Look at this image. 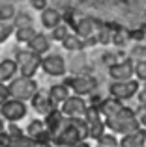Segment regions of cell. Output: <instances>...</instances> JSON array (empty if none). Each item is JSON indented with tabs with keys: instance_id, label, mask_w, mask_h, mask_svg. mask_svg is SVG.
Returning <instances> with one entry per match:
<instances>
[{
	"instance_id": "obj_1",
	"label": "cell",
	"mask_w": 146,
	"mask_h": 147,
	"mask_svg": "<svg viewBox=\"0 0 146 147\" xmlns=\"http://www.w3.org/2000/svg\"><path fill=\"white\" fill-rule=\"evenodd\" d=\"M86 140V123L83 117H64L62 125L51 134V144L56 147H73Z\"/></svg>"
},
{
	"instance_id": "obj_2",
	"label": "cell",
	"mask_w": 146,
	"mask_h": 147,
	"mask_svg": "<svg viewBox=\"0 0 146 147\" xmlns=\"http://www.w3.org/2000/svg\"><path fill=\"white\" fill-rule=\"evenodd\" d=\"M105 127L113 130V134H122V136H126V134H131V132H135V130H139L141 121H139L137 114L131 108L124 106L118 114H114V115H111V117L105 119Z\"/></svg>"
},
{
	"instance_id": "obj_3",
	"label": "cell",
	"mask_w": 146,
	"mask_h": 147,
	"mask_svg": "<svg viewBox=\"0 0 146 147\" xmlns=\"http://www.w3.org/2000/svg\"><path fill=\"white\" fill-rule=\"evenodd\" d=\"M8 90H10V97L17 99V100H32L34 95L38 93V82L34 78H26V76H17L8 84Z\"/></svg>"
},
{
	"instance_id": "obj_4",
	"label": "cell",
	"mask_w": 146,
	"mask_h": 147,
	"mask_svg": "<svg viewBox=\"0 0 146 147\" xmlns=\"http://www.w3.org/2000/svg\"><path fill=\"white\" fill-rule=\"evenodd\" d=\"M15 61H17L21 76H26V78H34V75L41 69V56H38L36 52H32L28 49L17 50L15 52Z\"/></svg>"
},
{
	"instance_id": "obj_5",
	"label": "cell",
	"mask_w": 146,
	"mask_h": 147,
	"mask_svg": "<svg viewBox=\"0 0 146 147\" xmlns=\"http://www.w3.org/2000/svg\"><path fill=\"white\" fill-rule=\"evenodd\" d=\"M84 123H86V138H94L98 140L99 136L105 134V121H103V115L99 114L98 106H92L88 104V110L84 114Z\"/></svg>"
},
{
	"instance_id": "obj_6",
	"label": "cell",
	"mask_w": 146,
	"mask_h": 147,
	"mask_svg": "<svg viewBox=\"0 0 146 147\" xmlns=\"http://www.w3.org/2000/svg\"><path fill=\"white\" fill-rule=\"evenodd\" d=\"M26 114H28L26 102L17 100V99H11V97L0 106V117L6 119V121H10V123H17V121H21V119H25Z\"/></svg>"
},
{
	"instance_id": "obj_7",
	"label": "cell",
	"mask_w": 146,
	"mask_h": 147,
	"mask_svg": "<svg viewBox=\"0 0 146 147\" xmlns=\"http://www.w3.org/2000/svg\"><path fill=\"white\" fill-rule=\"evenodd\" d=\"M111 91V97L118 99V100H129L133 99L135 95H139L141 91V84L137 80H128V82H113L109 88Z\"/></svg>"
},
{
	"instance_id": "obj_8",
	"label": "cell",
	"mask_w": 146,
	"mask_h": 147,
	"mask_svg": "<svg viewBox=\"0 0 146 147\" xmlns=\"http://www.w3.org/2000/svg\"><path fill=\"white\" fill-rule=\"evenodd\" d=\"M41 69L49 76H64L68 71L66 60L60 54H47V56H43L41 58Z\"/></svg>"
},
{
	"instance_id": "obj_9",
	"label": "cell",
	"mask_w": 146,
	"mask_h": 147,
	"mask_svg": "<svg viewBox=\"0 0 146 147\" xmlns=\"http://www.w3.org/2000/svg\"><path fill=\"white\" fill-rule=\"evenodd\" d=\"M86 110L88 102L84 100V97H77V95H70V99L60 106V112L66 117H84Z\"/></svg>"
},
{
	"instance_id": "obj_10",
	"label": "cell",
	"mask_w": 146,
	"mask_h": 147,
	"mask_svg": "<svg viewBox=\"0 0 146 147\" xmlns=\"http://www.w3.org/2000/svg\"><path fill=\"white\" fill-rule=\"evenodd\" d=\"M64 84L70 88V91H73V95H77V97L90 95L96 88L94 80L88 78V76H70V78H66Z\"/></svg>"
},
{
	"instance_id": "obj_11",
	"label": "cell",
	"mask_w": 146,
	"mask_h": 147,
	"mask_svg": "<svg viewBox=\"0 0 146 147\" xmlns=\"http://www.w3.org/2000/svg\"><path fill=\"white\" fill-rule=\"evenodd\" d=\"M133 69H135L133 61H118V63L111 65L109 75L114 78V82H128V80H133V73H135Z\"/></svg>"
},
{
	"instance_id": "obj_12",
	"label": "cell",
	"mask_w": 146,
	"mask_h": 147,
	"mask_svg": "<svg viewBox=\"0 0 146 147\" xmlns=\"http://www.w3.org/2000/svg\"><path fill=\"white\" fill-rule=\"evenodd\" d=\"M26 136L32 138V140L38 142H51V132L47 130V125H45V119H32L26 127Z\"/></svg>"
},
{
	"instance_id": "obj_13",
	"label": "cell",
	"mask_w": 146,
	"mask_h": 147,
	"mask_svg": "<svg viewBox=\"0 0 146 147\" xmlns=\"http://www.w3.org/2000/svg\"><path fill=\"white\" fill-rule=\"evenodd\" d=\"M26 45H28V50L36 52L38 56H43V54H47L49 50H51V37L41 34V32H38Z\"/></svg>"
},
{
	"instance_id": "obj_14",
	"label": "cell",
	"mask_w": 146,
	"mask_h": 147,
	"mask_svg": "<svg viewBox=\"0 0 146 147\" xmlns=\"http://www.w3.org/2000/svg\"><path fill=\"white\" fill-rule=\"evenodd\" d=\"M30 102H32V108H34V110H36L40 115H43V117H47L53 110H58V108H55V104L51 102L49 95H43L41 91H38Z\"/></svg>"
},
{
	"instance_id": "obj_15",
	"label": "cell",
	"mask_w": 146,
	"mask_h": 147,
	"mask_svg": "<svg viewBox=\"0 0 146 147\" xmlns=\"http://www.w3.org/2000/svg\"><path fill=\"white\" fill-rule=\"evenodd\" d=\"M144 145H146V129H143V127L131 134L122 136V140L118 142V147H144Z\"/></svg>"
},
{
	"instance_id": "obj_16",
	"label": "cell",
	"mask_w": 146,
	"mask_h": 147,
	"mask_svg": "<svg viewBox=\"0 0 146 147\" xmlns=\"http://www.w3.org/2000/svg\"><path fill=\"white\" fill-rule=\"evenodd\" d=\"M47 95H49V99H51V102L55 104V108H58L70 99L71 91L66 84H55V86H51V90H49Z\"/></svg>"
},
{
	"instance_id": "obj_17",
	"label": "cell",
	"mask_w": 146,
	"mask_h": 147,
	"mask_svg": "<svg viewBox=\"0 0 146 147\" xmlns=\"http://www.w3.org/2000/svg\"><path fill=\"white\" fill-rule=\"evenodd\" d=\"M75 32L77 36L81 37V39L88 41L92 39V37H96V34H98V30H96V21H92V19H81L79 22H77L75 26Z\"/></svg>"
},
{
	"instance_id": "obj_18",
	"label": "cell",
	"mask_w": 146,
	"mask_h": 147,
	"mask_svg": "<svg viewBox=\"0 0 146 147\" xmlns=\"http://www.w3.org/2000/svg\"><path fill=\"white\" fill-rule=\"evenodd\" d=\"M124 108V104H122V100H118V99H114V97H109V99H103L101 102L98 104V110H99V114L103 115V117H111V115H114V114H118V112Z\"/></svg>"
},
{
	"instance_id": "obj_19",
	"label": "cell",
	"mask_w": 146,
	"mask_h": 147,
	"mask_svg": "<svg viewBox=\"0 0 146 147\" xmlns=\"http://www.w3.org/2000/svg\"><path fill=\"white\" fill-rule=\"evenodd\" d=\"M40 21H41V24H43V28L55 30L56 26L62 24V15H60L58 9H55V7H47V9L41 11Z\"/></svg>"
},
{
	"instance_id": "obj_20",
	"label": "cell",
	"mask_w": 146,
	"mask_h": 147,
	"mask_svg": "<svg viewBox=\"0 0 146 147\" xmlns=\"http://www.w3.org/2000/svg\"><path fill=\"white\" fill-rule=\"evenodd\" d=\"M19 67H17V61L15 60H2L0 61V82L6 84V82H11L17 75Z\"/></svg>"
},
{
	"instance_id": "obj_21",
	"label": "cell",
	"mask_w": 146,
	"mask_h": 147,
	"mask_svg": "<svg viewBox=\"0 0 146 147\" xmlns=\"http://www.w3.org/2000/svg\"><path fill=\"white\" fill-rule=\"evenodd\" d=\"M64 49L66 50H71V52H77V50H83L86 47V43H84V39H81L77 34H71L70 37H68L66 41H64Z\"/></svg>"
},
{
	"instance_id": "obj_22",
	"label": "cell",
	"mask_w": 146,
	"mask_h": 147,
	"mask_svg": "<svg viewBox=\"0 0 146 147\" xmlns=\"http://www.w3.org/2000/svg\"><path fill=\"white\" fill-rule=\"evenodd\" d=\"M36 34L38 32L32 28V26H25V28H17V30H15V37H17L19 43H28Z\"/></svg>"
},
{
	"instance_id": "obj_23",
	"label": "cell",
	"mask_w": 146,
	"mask_h": 147,
	"mask_svg": "<svg viewBox=\"0 0 146 147\" xmlns=\"http://www.w3.org/2000/svg\"><path fill=\"white\" fill-rule=\"evenodd\" d=\"M70 36H71L70 28H68L66 24H60V26H56V28L53 30V34H51V39L58 41V43H64V41H66Z\"/></svg>"
},
{
	"instance_id": "obj_24",
	"label": "cell",
	"mask_w": 146,
	"mask_h": 147,
	"mask_svg": "<svg viewBox=\"0 0 146 147\" xmlns=\"http://www.w3.org/2000/svg\"><path fill=\"white\" fill-rule=\"evenodd\" d=\"M17 11L11 4H2L0 6V22H8V21H13Z\"/></svg>"
},
{
	"instance_id": "obj_25",
	"label": "cell",
	"mask_w": 146,
	"mask_h": 147,
	"mask_svg": "<svg viewBox=\"0 0 146 147\" xmlns=\"http://www.w3.org/2000/svg\"><path fill=\"white\" fill-rule=\"evenodd\" d=\"M98 145L101 147H118V138L114 134H103V136L98 138Z\"/></svg>"
},
{
	"instance_id": "obj_26",
	"label": "cell",
	"mask_w": 146,
	"mask_h": 147,
	"mask_svg": "<svg viewBox=\"0 0 146 147\" xmlns=\"http://www.w3.org/2000/svg\"><path fill=\"white\" fill-rule=\"evenodd\" d=\"M13 22H15V26H17V28L32 26V17H30V15H26V13H19V15H15Z\"/></svg>"
},
{
	"instance_id": "obj_27",
	"label": "cell",
	"mask_w": 146,
	"mask_h": 147,
	"mask_svg": "<svg viewBox=\"0 0 146 147\" xmlns=\"http://www.w3.org/2000/svg\"><path fill=\"white\" fill-rule=\"evenodd\" d=\"M133 71H135V76L139 80H146V60H139V61H137Z\"/></svg>"
},
{
	"instance_id": "obj_28",
	"label": "cell",
	"mask_w": 146,
	"mask_h": 147,
	"mask_svg": "<svg viewBox=\"0 0 146 147\" xmlns=\"http://www.w3.org/2000/svg\"><path fill=\"white\" fill-rule=\"evenodd\" d=\"M11 32H13V28H11L10 24H6V22H0V43H4V41H6L8 37L11 36Z\"/></svg>"
},
{
	"instance_id": "obj_29",
	"label": "cell",
	"mask_w": 146,
	"mask_h": 147,
	"mask_svg": "<svg viewBox=\"0 0 146 147\" xmlns=\"http://www.w3.org/2000/svg\"><path fill=\"white\" fill-rule=\"evenodd\" d=\"M98 41L99 43H103V45H107V43H111V32L107 28H101L98 32Z\"/></svg>"
},
{
	"instance_id": "obj_30",
	"label": "cell",
	"mask_w": 146,
	"mask_h": 147,
	"mask_svg": "<svg viewBox=\"0 0 146 147\" xmlns=\"http://www.w3.org/2000/svg\"><path fill=\"white\" fill-rule=\"evenodd\" d=\"M10 99V90H8V86L6 84H2L0 82V106H2L6 100Z\"/></svg>"
},
{
	"instance_id": "obj_31",
	"label": "cell",
	"mask_w": 146,
	"mask_h": 147,
	"mask_svg": "<svg viewBox=\"0 0 146 147\" xmlns=\"http://www.w3.org/2000/svg\"><path fill=\"white\" fill-rule=\"evenodd\" d=\"M30 4H32V7H34V9H38L40 13L43 9H47V0H32Z\"/></svg>"
},
{
	"instance_id": "obj_32",
	"label": "cell",
	"mask_w": 146,
	"mask_h": 147,
	"mask_svg": "<svg viewBox=\"0 0 146 147\" xmlns=\"http://www.w3.org/2000/svg\"><path fill=\"white\" fill-rule=\"evenodd\" d=\"M126 39H128V36H124V34H122V36H118V34L114 36V43H124Z\"/></svg>"
},
{
	"instance_id": "obj_33",
	"label": "cell",
	"mask_w": 146,
	"mask_h": 147,
	"mask_svg": "<svg viewBox=\"0 0 146 147\" xmlns=\"http://www.w3.org/2000/svg\"><path fill=\"white\" fill-rule=\"evenodd\" d=\"M139 121H141V127H143V129H146V112L139 117Z\"/></svg>"
},
{
	"instance_id": "obj_34",
	"label": "cell",
	"mask_w": 146,
	"mask_h": 147,
	"mask_svg": "<svg viewBox=\"0 0 146 147\" xmlns=\"http://www.w3.org/2000/svg\"><path fill=\"white\" fill-rule=\"evenodd\" d=\"M73 147H90V144H88V142H81V144H77V145H73Z\"/></svg>"
},
{
	"instance_id": "obj_35",
	"label": "cell",
	"mask_w": 146,
	"mask_h": 147,
	"mask_svg": "<svg viewBox=\"0 0 146 147\" xmlns=\"http://www.w3.org/2000/svg\"><path fill=\"white\" fill-rule=\"evenodd\" d=\"M4 130H6V125H4V119L0 117V132H4Z\"/></svg>"
},
{
	"instance_id": "obj_36",
	"label": "cell",
	"mask_w": 146,
	"mask_h": 147,
	"mask_svg": "<svg viewBox=\"0 0 146 147\" xmlns=\"http://www.w3.org/2000/svg\"><path fill=\"white\" fill-rule=\"evenodd\" d=\"M98 147H101V145H98Z\"/></svg>"
},
{
	"instance_id": "obj_37",
	"label": "cell",
	"mask_w": 146,
	"mask_h": 147,
	"mask_svg": "<svg viewBox=\"0 0 146 147\" xmlns=\"http://www.w3.org/2000/svg\"><path fill=\"white\" fill-rule=\"evenodd\" d=\"M144 147H146V145H144Z\"/></svg>"
}]
</instances>
